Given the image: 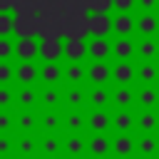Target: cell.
<instances>
[{
  "label": "cell",
  "mask_w": 159,
  "mask_h": 159,
  "mask_svg": "<svg viewBox=\"0 0 159 159\" xmlns=\"http://www.w3.org/2000/svg\"><path fill=\"white\" fill-rule=\"evenodd\" d=\"M112 84H137V62L112 60Z\"/></svg>",
  "instance_id": "9c48e42d"
},
{
  "label": "cell",
  "mask_w": 159,
  "mask_h": 159,
  "mask_svg": "<svg viewBox=\"0 0 159 159\" xmlns=\"http://www.w3.org/2000/svg\"><path fill=\"white\" fill-rule=\"evenodd\" d=\"M134 157H159V134H134Z\"/></svg>",
  "instance_id": "d4e9b609"
},
{
  "label": "cell",
  "mask_w": 159,
  "mask_h": 159,
  "mask_svg": "<svg viewBox=\"0 0 159 159\" xmlns=\"http://www.w3.org/2000/svg\"><path fill=\"white\" fill-rule=\"evenodd\" d=\"M62 60L65 62H87V40H82V37L62 40Z\"/></svg>",
  "instance_id": "4fadbf2b"
},
{
  "label": "cell",
  "mask_w": 159,
  "mask_h": 159,
  "mask_svg": "<svg viewBox=\"0 0 159 159\" xmlns=\"http://www.w3.org/2000/svg\"><path fill=\"white\" fill-rule=\"evenodd\" d=\"M0 159H15V134H0Z\"/></svg>",
  "instance_id": "8d00e7d4"
},
{
  "label": "cell",
  "mask_w": 159,
  "mask_h": 159,
  "mask_svg": "<svg viewBox=\"0 0 159 159\" xmlns=\"http://www.w3.org/2000/svg\"><path fill=\"white\" fill-rule=\"evenodd\" d=\"M15 84H37V60H15Z\"/></svg>",
  "instance_id": "cb8c5ba5"
},
{
  "label": "cell",
  "mask_w": 159,
  "mask_h": 159,
  "mask_svg": "<svg viewBox=\"0 0 159 159\" xmlns=\"http://www.w3.org/2000/svg\"><path fill=\"white\" fill-rule=\"evenodd\" d=\"M0 109H15V84H0Z\"/></svg>",
  "instance_id": "d590c367"
},
{
  "label": "cell",
  "mask_w": 159,
  "mask_h": 159,
  "mask_svg": "<svg viewBox=\"0 0 159 159\" xmlns=\"http://www.w3.org/2000/svg\"><path fill=\"white\" fill-rule=\"evenodd\" d=\"M15 60H37V37H15Z\"/></svg>",
  "instance_id": "836d02e7"
},
{
  "label": "cell",
  "mask_w": 159,
  "mask_h": 159,
  "mask_svg": "<svg viewBox=\"0 0 159 159\" xmlns=\"http://www.w3.org/2000/svg\"><path fill=\"white\" fill-rule=\"evenodd\" d=\"M62 109H87V102H84V84L62 87Z\"/></svg>",
  "instance_id": "83f0119b"
},
{
  "label": "cell",
  "mask_w": 159,
  "mask_h": 159,
  "mask_svg": "<svg viewBox=\"0 0 159 159\" xmlns=\"http://www.w3.org/2000/svg\"><path fill=\"white\" fill-rule=\"evenodd\" d=\"M137 84H159V60H134Z\"/></svg>",
  "instance_id": "e0dca14e"
},
{
  "label": "cell",
  "mask_w": 159,
  "mask_h": 159,
  "mask_svg": "<svg viewBox=\"0 0 159 159\" xmlns=\"http://www.w3.org/2000/svg\"><path fill=\"white\" fill-rule=\"evenodd\" d=\"M40 84H15V109H37Z\"/></svg>",
  "instance_id": "30bf717a"
},
{
  "label": "cell",
  "mask_w": 159,
  "mask_h": 159,
  "mask_svg": "<svg viewBox=\"0 0 159 159\" xmlns=\"http://www.w3.org/2000/svg\"><path fill=\"white\" fill-rule=\"evenodd\" d=\"M87 134H62V157H87Z\"/></svg>",
  "instance_id": "f1b7e54d"
},
{
  "label": "cell",
  "mask_w": 159,
  "mask_h": 159,
  "mask_svg": "<svg viewBox=\"0 0 159 159\" xmlns=\"http://www.w3.org/2000/svg\"><path fill=\"white\" fill-rule=\"evenodd\" d=\"M12 22H15L12 12H0V37H12Z\"/></svg>",
  "instance_id": "60d3db41"
},
{
  "label": "cell",
  "mask_w": 159,
  "mask_h": 159,
  "mask_svg": "<svg viewBox=\"0 0 159 159\" xmlns=\"http://www.w3.org/2000/svg\"><path fill=\"white\" fill-rule=\"evenodd\" d=\"M84 84V62H65L62 60V87Z\"/></svg>",
  "instance_id": "1f68e13d"
},
{
  "label": "cell",
  "mask_w": 159,
  "mask_h": 159,
  "mask_svg": "<svg viewBox=\"0 0 159 159\" xmlns=\"http://www.w3.org/2000/svg\"><path fill=\"white\" fill-rule=\"evenodd\" d=\"M84 127H87V134H109L112 112L109 109H87L84 112Z\"/></svg>",
  "instance_id": "3957f363"
},
{
  "label": "cell",
  "mask_w": 159,
  "mask_h": 159,
  "mask_svg": "<svg viewBox=\"0 0 159 159\" xmlns=\"http://www.w3.org/2000/svg\"><path fill=\"white\" fill-rule=\"evenodd\" d=\"M134 109H159V84H134Z\"/></svg>",
  "instance_id": "8992f818"
},
{
  "label": "cell",
  "mask_w": 159,
  "mask_h": 159,
  "mask_svg": "<svg viewBox=\"0 0 159 159\" xmlns=\"http://www.w3.org/2000/svg\"><path fill=\"white\" fill-rule=\"evenodd\" d=\"M15 159H37V134H15Z\"/></svg>",
  "instance_id": "484cf974"
},
{
  "label": "cell",
  "mask_w": 159,
  "mask_h": 159,
  "mask_svg": "<svg viewBox=\"0 0 159 159\" xmlns=\"http://www.w3.org/2000/svg\"><path fill=\"white\" fill-rule=\"evenodd\" d=\"M112 37H134V12H112Z\"/></svg>",
  "instance_id": "7402d4cb"
},
{
  "label": "cell",
  "mask_w": 159,
  "mask_h": 159,
  "mask_svg": "<svg viewBox=\"0 0 159 159\" xmlns=\"http://www.w3.org/2000/svg\"><path fill=\"white\" fill-rule=\"evenodd\" d=\"M0 60H15V37H0Z\"/></svg>",
  "instance_id": "ab89813d"
},
{
  "label": "cell",
  "mask_w": 159,
  "mask_h": 159,
  "mask_svg": "<svg viewBox=\"0 0 159 159\" xmlns=\"http://www.w3.org/2000/svg\"><path fill=\"white\" fill-rule=\"evenodd\" d=\"M84 27L89 37H112V15L107 12H87Z\"/></svg>",
  "instance_id": "277c9868"
},
{
  "label": "cell",
  "mask_w": 159,
  "mask_h": 159,
  "mask_svg": "<svg viewBox=\"0 0 159 159\" xmlns=\"http://www.w3.org/2000/svg\"><path fill=\"white\" fill-rule=\"evenodd\" d=\"M37 84H62V62L37 60Z\"/></svg>",
  "instance_id": "ac0fdd59"
},
{
  "label": "cell",
  "mask_w": 159,
  "mask_h": 159,
  "mask_svg": "<svg viewBox=\"0 0 159 159\" xmlns=\"http://www.w3.org/2000/svg\"><path fill=\"white\" fill-rule=\"evenodd\" d=\"M37 5H40V0H15V10H12V15H15V12H35Z\"/></svg>",
  "instance_id": "7bdbcfd3"
},
{
  "label": "cell",
  "mask_w": 159,
  "mask_h": 159,
  "mask_svg": "<svg viewBox=\"0 0 159 159\" xmlns=\"http://www.w3.org/2000/svg\"><path fill=\"white\" fill-rule=\"evenodd\" d=\"M87 12H107L112 15V0H82Z\"/></svg>",
  "instance_id": "f35d334b"
},
{
  "label": "cell",
  "mask_w": 159,
  "mask_h": 159,
  "mask_svg": "<svg viewBox=\"0 0 159 159\" xmlns=\"http://www.w3.org/2000/svg\"><path fill=\"white\" fill-rule=\"evenodd\" d=\"M87 60H112V37H87Z\"/></svg>",
  "instance_id": "603a6c76"
},
{
  "label": "cell",
  "mask_w": 159,
  "mask_h": 159,
  "mask_svg": "<svg viewBox=\"0 0 159 159\" xmlns=\"http://www.w3.org/2000/svg\"><path fill=\"white\" fill-rule=\"evenodd\" d=\"M15 134H37V109H12Z\"/></svg>",
  "instance_id": "44dd1931"
},
{
  "label": "cell",
  "mask_w": 159,
  "mask_h": 159,
  "mask_svg": "<svg viewBox=\"0 0 159 159\" xmlns=\"http://www.w3.org/2000/svg\"><path fill=\"white\" fill-rule=\"evenodd\" d=\"M134 60H159V37H137Z\"/></svg>",
  "instance_id": "d6a6232c"
},
{
  "label": "cell",
  "mask_w": 159,
  "mask_h": 159,
  "mask_svg": "<svg viewBox=\"0 0 159 159\" xmlns=\"http://www.w3.org/2000/svg\"><path fill=\"white\" fill-rule=\"evenodd\" d=\"M87 109H109L112 107V84H84Z\"/></svg>",
  "instance_id": "7a4b0ae2"
},
{
  "label": "cell",
  "mask_w": 159,
  "mask_h": 159,
  "mask_svg": "<svg viewBox=\"0 0 159 159\" xmlns=\"http://www.w3.org/2000/svg\"><path fill=\"white\" fill-rule=\"evenodd\" d=\"M15 10V0H0V12H12Z\"/></svg>",
  "instance_id": "f6af8a7d"
},
{
  "label": "cell",
  "mask_w": 159,
  "mask_h": 159,
  "mask_svg": "<svg viewBox=\"0 0 159 159\" xmlns=\"http://www.w3.org/2000/svg\"><path fill=\"white\" fill-rule=\"evenodd\" d=\"M109 109H134V84H112Z\"/></svg>",
  "instance_id": "ffe728a7"
},
{
  "label": "cell",
  "mask_w": 159,
  "mask_h": 159,
  "mask_svg": "<svg viewBox=\"0 0 159 159\" xmlns=\"http://www.w3.org/2000/svg\"><path fill=\"white\" fill-rule=\"evenodd\" d=\"M60 159H62V157H60Z\"/></svg>",
  "instance_id": "f907efd6"
},
{
  "label": "cell",
  "mask_w": 159,
  "mask_h": 159,
  "mask_svg": "<svg viewBox=\"0 0 159 159\" xmlns=\"http://www.w3.org/2000/svg\"><path fill=\"white\" fill-rule=\"evenodd\" d=\"M134 12H159V0H134Z\"/></svg>",
  "instance_id": "b9f144b4"
},
{
  "label": "cell",
  "mask_w": 159,
  "mask_h": 159,
  "mask_svg": "<svg viewBox=\"0 0 159 159\" xmlns=\"http://www.w3.org/2000/svg\"><path fill=\"white\" fill-rule=\"evenodd\" d=\"M112 159L134 157V134H112Z\"/></svg>",
  "instance_id": "4dcf8cb0"
},
{
  "label": "cell",
  "mask_w": 159,
  "mask_h": 159,
  "mask_svg": "<svg viewBox=\"0 0 159 159\" xmlns=\"http://www.w3.org/2000/svg\"><path fill=\"white\" fill-rule=\"evenodd\" d=\"M137 37H112V60H134Z\"/></svg>",
  "instance_id": "4316f807"
},
{
  "label": "cell",
  "mask_w": 159,
  "mask_h": 159,
  "mask_svg": "<svg viewBox=\"0 0 159 159\" xmlns=\"http://www.w3.org/2000/svg\"><path fill=\"white\" fill-rule=\"evenodd\" d=\"M37 60L40 62H62V40H37Z\"/></svg>",
  "instance_id": "2e32d148"
},
{
  "label": "cell",
  "mask_w": 159,
  "mask_h": 159,
  "mask_svg": "<svg viewBox=\"0 0 159 159\" xmlns=\"http://www.w3.org/2000/svg\"><path fill=\"white\" fill-rule=\"evenodd\" d=\"M37 109H62V84H40Z\"/></svg>",
  "instance_id": "d6986e66"
},
{
  "label": "cell",
  "mask_w": 159,
  "mask_h": 159,
  "mask_svg": "<svg viewBox=\"0 0 159 159\" xmlns=\"http://www.w3.org/2000/svg\"><path fill=\"white\" fill-rule=\"evenodd\" d=\"M134 134H159V109H134Z\"/></svg>",
  "instance_id": "ba28073f"
},
{
  "label": "cell",
  "mask_w": 159,
  "mask_h": 159,
  "mask_svg": "<svg viewBox=\"0 0 159 159\" xmlns=\"http://www.w3.org/2000/svg\"><path fill=\"white\" fill-rule=\"evenodd\" d=\"M134 37H159V12H134Z\"/></svg>",
  "instance_id": "5b68a950"
},
{
  "label": "cell",
  "mask_w": 159,
  "mask_h": 159,
  "mask_svg": "<svg viewBox=\"0 0 159 159\" xmlns=\"http://www.w3.org/2000/svg\"><path fill=\"white\" fill-rule=\"evenodd\" d=\"M0 134H15V112L0 109Z\"/></svg>",
  "instance_id": "74e56055"
},
{
  "label": "cell",
  "mask_w": 159,
  "mask_h": 159,
  "mask_svg": "<svg viewBox=\"0 0 159 159\" xmlns=\"http://www.w3.org/2000/svg\"><path fill=\"white\" fill-rule=\"evenodd\" d=\"M87 159H112V157H87Z\"/></svg>",
  "instance_id": "c3c4849f"
},
{
  "label": "cell",
  "mask_w": 159,
  "mask_h": 159,
  "mask_svg": "<svg viewBox=\"0 0 159 159\" xmlns=\"http://www.w3.org/2000/svg\"><path fill=\"white\" fill-rule=\"evenodd\" d=\"M124 159H134V157H124Z\"/></svg>",
  "instance_id": "681fc988"
},
{
  "label": "cell",
  "mask_w": 159,
  "mask_h": 159,
  "mask_svg": "<svg viewBox=\"0 0 159 159\" xmlns=\"http://www.w3.org/2000/svg\"><path fill=\"white\" fill-rule=\"evenodd\" d=\"M87 157H109L112 134H87Z\"/></svg>",
  "instance_id": "f546056e"
},
{
  "label": "cell",
  "mask_w": 159,
  "mask_h": 159,
  "mask_svg": "<svg viewBox=\"0 0 159 159\" xmlns=\"http://www.w3.org/2000/svg\"><path fill=\"white\" fill-rule=\"evenodd\" d=\"M0 84H15V60H0Z\"/></svg>",
  "instance_id": "e575fe53"
},
{
  "label": "cell",
  "mask_w": 159,
  "mask_h": 159,
  "mask_svg": "<svg viewBox=\"0 0 159 159\" xmlns=\"http://www.w3.org/2000/svg\"><path fill=\"white\" fill-rule=\"evenodd\" d=\"M12 37H37V15L35 12H15Z\"/></svg>",
  "instance_id": "7c38bea8"
},
{
  "label": "cell",
  "mask_w": 159,
  "mask_h": 159,
  "mask_svg": "<svg viewBox=\"0 0 159 159\" xmlns=\"http://www.w3.org/2000/svg\"><path fill=\"white\" fill-rule=\"evenodd\" d=\"M37 134H62V109H37Z\"/></svg>",
  "instance_id": "52a82bcc"
},
{
  "label": "cell",
  "mask_w": 159,
  "mask_h": 159,
  "mask_svg": "<svg viewBox=\"0 0 159 159\" xmlns=\"http://www.w3.org/2000/svg\"><path fill=\"white\" fill-rule=\"evenodd\" d=\"M62 159H87V157H62Z\"/></svg>",
  "instance_id": "7dc6e473"
},
{
  "label": "cell",
  "mask_w": 159,
  "mask_h": 159,
  "mask_svg": "<svg viewBox=\"0 0 159 159\" xmlns=\"http://www.w3.org/2000/svg\"><path fill=\"white\" fill-rule=\"evenodd\" d=\"M84 84H112V60H87Z\"/></svg>",
  "instance_id": "6da1fadb"
},
{
  "label": "cell",
  "mask_w": 159,
  "mask_h": 159,
  "mask_svg": "<svg viewBox=\"0 0 159 159\" xmlns=\"http://www.w3.org/2000/svg\"><path fill=\"white\" fill-rule=\"evenodd\" d=\"M112 127L109 134H134V109H109Z\"/></svg>",
  "instance_id": "9a60e30c"
},
{
  "label": "cell",
  "mask_w": 159,
  "mask_h": 159,
  "mask_svg": "<svg viewBox=\"0 0 159 159\" xmlns=\"http://www.w3.org/2000/svg\"><path fill=\"white\" fill-rule=\"evenodd\" d=\"M84 112L87 109H62V134H87Z\"/></svg>",
  "instance_id": "5bb4252c"
},
{
  "label": "cell",
  "mask_w": 159,
  "mask_h": 159,
  "mask_svg": "<svg viewBox=\"0 0 159 159\" xmlns=\"http://www.w3.org/2000/svg\"><path fill=\"white\" fill-rule=\"evenodd\" d=\"M112 12H134V0H112Z\"/></svg>",
  "instance_id": "ee69618b"
},
{
  "label": "cell",
  "mask_w": 159,
  "mask_h": 159,
  "mask_svg": "<svg viewBox=\"0 0 159 159\" xmlns=\"http://www.w3.org/2000/svg\"><path fill=\"white\" fill-rule=\"evenodd\" d=\"M134 159H159V157H134Z\"/></svg>",
  "instance_id": "bcb514c9"
},
{
  "label": "cell",
  "mask_w": 159,
  "mask_h": 159,
  "mask_svg": "<svg viewBox=\"0 0 159 159\" xmlns=\"http://www.w3.org/2000/svg\"><path fill=\"white\" fill-rule=\"evenodd\" d=\"M62 134H37V159H60Z\"/></svg>",
  "instance_id": "8fae6325"
}]
</instances>
